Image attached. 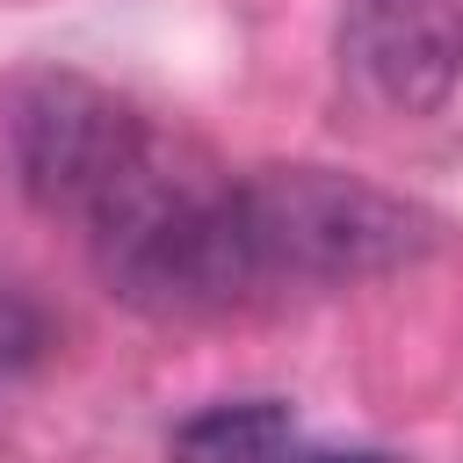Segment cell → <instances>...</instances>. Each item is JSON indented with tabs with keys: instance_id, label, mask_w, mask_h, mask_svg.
Instances as JSON below:
<instances>
[{
	"instance_id": "cell-1",
	"label": "cell",
	"mask_w": 463,
	"mask_h": 463,
	"mask_svg": "<svg viewBox=\"0 0 463 463\" xmlns=\"http://www.w3.org/2000/svg\"><path fill=\"white\" fill-rule=\"evenodd\" d=\"M87 246L109 297L152 318H203L260 297L232 174L166 130L87 217Z\"/></svg>"
},
{
	"instance_id": "cell-2",
	"label": "cell",
	"mask_w": 463,
	"mask_h": 463,
	"mask_svg": "<svg viewBox=\"0 0 463 463\" xmlns=\"http://www.w3.org/2000/svg\"><path fill=\"white\" fill-rule=\"evenodd\" d=\"M253 282L268 289H340L412 268L434 246V217L340 166H253L232 174Z\"/></svg>"
},
{
	"instance_id": "cell-3",
	"label": "cell",
	"mask_w": 463,
	"mask_h": 463,
	"mask_svg": "<svg viewBox=\"0 0 463 463\" xmlns=\"http://www.w3.org/2000/svg\"><path fill=\"white\" fill-rule=\"evenodd\" d=\"M152 137L159 130L87 72H36L7 109L22 195L43 217H72V224H87L116 195V181L145 159Z\"/></svg>"
},
{
	"instance_id": "cell-4",
	"label": "cell",
	"mask_w": 463,
	"mask_h": 463,
	"mask_svg": "<svg viewBox=\"0 0 463 463\" xmlns=\"http://www.w3.org/2000/svg\"><path fill=\"white\" fill-rule=\"evenodd\" d=\"M340 65L391 116H434L463 87V0H347Z\"/></svg>"
},
{
	"instance_id": "cell-5",
	"label": "cell",
	"mask_w": 463,
	"mask_h": 463,
	"mask_svg": "<svg viewBox=\"0 0 463 463\" xmlns=\"http://www.w3.org/2000/svg\"><path fill=\"white\" fill-rule=\"evenodd\" d=\"M297 449V412L282 398H224L174 427L166 463H282Z\"/></svg>"
},
{
	"instance_id": "cell-6",
	"label": "cell",
	"mask_w": 463,
	"mask_h": 463,
	"mask_svg": "<svg viewBox=\"0 0 463 463\" xmlns=\"http://www.w3.org/2000/svg\"><path fill=\"white\" fill-rule=\"evenodd\" d=\"M43 354H51V318H43V304H36L29 289L0 282V383L29 376Z\"/></svg>"
},
{
	"instance_id": "cell-7",
	"label": "cell",
	"mask_w": 463,
	"mask_h": 463,
	"mask_svg": "<svg viewBox=\"0 0 463 463\" xmlns=\"http://www.w3.org/2000/svg\"><path fill=\"white\" fill-rule=\"evenodd\" d=\"M282 463H398V456H383V449H289Z\"/></svg>"
}]
</instances>
